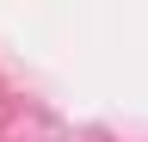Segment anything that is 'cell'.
I'll return each instance as SVG.
<instances>
[]
</instances>
